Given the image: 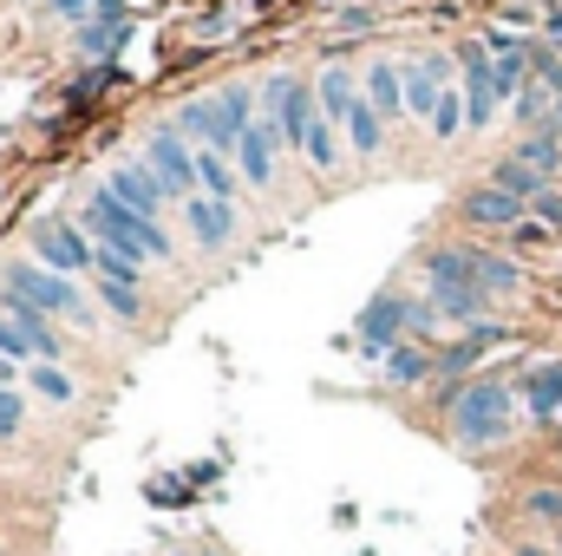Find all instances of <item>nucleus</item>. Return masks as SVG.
Returning <instances> with one entry per match:
<instances>
[{"mask_svg": "<svg viewBox=\"0 0 562 556\" xmlns=\"http://www.w3.org/2000/svg\"><path fill=\"white\" fill-rule=\"evenodd\" d=\"M86 236H99V243H112V249H132L144 263H157V256H170V243H164V230L138 216V210H125L112 190H92V203H86Z\"/></svg>", "mask_w": 562, "mask_h": 556, "instance_id": "f257e3e1", "label": "nucleus"}, {"mask_svg": "<svg viewBox=\"0 0 562 556\" xmlns=\"http://www.w3.org/2000/svg\"><path fill=\"white\" fill-rule=\"evenodd\" d=\"M7 301L40 308V314L92 321V314H86V301H79V288H72V276H59V269H46V263H7Z\"/></svg>", "mask_w": 562, "mask_h": 556, "instance_id": "f03ea898", "label": "nucleus"}, {"mask_svg": "<svg viewBox=\"0 0 562 556\" xmlns=\"http://www.w3.org/2000/svg\"><path fill=\"white\" fill-rule=\"evenodd\" d=\"M425 281H431V301H438V314H458V321H471V327L491 314V294L471 281L464 249H438V256L425 263Z\"/></svg>", "mask_w": 562, "mask_h": 556, "instance_id": "7ed1b4c3", "label": "nucleus"}, {"mask_svg": "<svg viewBox=\"0 0 562 556\" xmlns=\"http://www.w3.org/2000/svg\"><path fill=\"white\" fill-rule=\"evenodd\" d=\"M451 425H458L464 445H491V438H504V432H510V387H497V380L464 387V393L451 400Z\"/></svg>", "mask_w": 562, "mask_h": 556, "instance_id": "20e7f679", "label": "nucleus"}, {"mask_svg": "<svg viewBox=\"0 0 562 556\" xmlns=\"http://www.w3.org/2000/svg\"><path fill=\"white\" fill-rule=\"evenodd\" d=\"M33 249H40V263H46V269H59V276L99 269L92 236H86V230H72V223H40V230H33Z\"/></svg>", "mask_w": 562, "mask_h": 556, "instance_id": "39448f33", "label": "nucleus"}, {"mask_svg": "<svg viewBox=\"0 0 562 556\" xmlns=\"http://www.w3.org/2000/svg\"><path fill=\"white\" fill-rule=\"evenodd\" d=\"M269 119H276V132L288 144L307 151V132H314L321 119H314V99H307V86H301L294 73H276V79H269Z\"/></svg>", "mask_w": 562, "mask_h": 556, "instance_id": "423d86ee", "label": "nucleus"}, {"mask_svg": "<svg viewBox=\"0 0 562 556\" xmlns=\"http://www.w3.org/2000/svg\"><path fill=\"white\" fill-rule=\"evenodd\" d=\"M256 92L249 86H229L223 99H210V151H229V144L249 138V125H256Z\"/></svg>", "mask_w": 562, "mask_h": 556, "instance_id": "0eeeda50", "label": "nucleus"}, {"mask_svg": "<svg viewBox=\"0 0 562 556\" xmlns=\"http://www.w3.org/2000/svg\"><path fill=\"white\" fill-rule=\"evenodd\" d=\"M144 164L157 170V184L164 190H196V157H190V144L177 138V132H150V151H144Z\"/></svg>", "mask_w": 562, "mask_h": 556, "instance_id": "6e6552de", "label": "nucleus"}, {"mask_svg": "<svg viewBox=\"0 0 562 556\" xmlns=\"http://www.w3.org/2000/svg\"><path fill=\"white\" fill-rule=\"evenodd\" d=\"M105 190H112V197H119L125 210H138V216H150V223H157V210H164V197H170V190L157 184V170H150L144 157H138V164H119Z\"/></svg>", "mask_w": 562, "mask_h": 556, "instance_id": "1a4fd4ad", "label": "nucleus"}, {"mask_svg": "<svg viewBox=\"0 0 562 556\" xmlns=\"http://www.w3.org/2000/svg\"><path fill=\"white\" fill-rule=\"evenodd\" d=\"M524 210H530V203H524V197H510V190H497V184H484V190H471V197H464V216H471V223H491V230L517 223Z\"/></svg>", "mask_w": 562, "mask_h": 556, "instance_id": "9d476101", "label": "nucleus"}, {"mask_svg": "<svg viewBox=\"0 0 562 556\" xmlns=\"http://www.w3.org/2000/svg\"><path fill=\"white\" fill-rule=\"evenodd\" d=\"M276 125H249V138L236 144V157H243V177H249V184H269V177H276Z\"/></svg>", "mask_w": 562, "mask_h": 556, "instance_id": "9b49d317", "label": "nucleus"}, {"mask_svg": "<svg viewBox=\"0 0 562 556\" xmlns=\"http://www.w3.org/2000/svg\"><path fill=\"white\" fill-rule=\"evenodd\" d=\"M190 230H196L203 243H229V230H236V203L196 197V203H190Z\"/></svg>", "mask_w": 562, "mask_h": 556, "instance_id": "f8f14e48", "label": "nucleus"}, {"mask_svg": "<svg viewBox=\"0 0 562 556\" xmlns=\"http://www.w3.org/2000/svg\"><path fill=\"white\" fill-rule=\"evenodd\" d=\"M406 314H413V308H400V301H373V308L360 314V341H367V347L380 354V347H386V341H393V334L406 327Z\"/></svg>", "mask_w": 562, "mask_h": 556, "instance_id": "ddd939ff", "label": "nucleus"}, {"mask_svg": "<svg viewBox=\"0 0 562 556\" xmlns=\"http://www.w3.org/2000/svg\"><path fill=\"white\" fill-rule=\"evenodd\" d=\"M196 184H203V197L236 203V170H229V157H223V151H196Z\"/></svg>", "mask_w": 562, "mask_h": 556, "instance_id": "4468645a", "label": "nucleus"}, {"mask_svg": "<svg viewBox=\"0 0 562 556\" xmlns=\"http://www.w3.org/2000/svg\"><path fill=\"white\" fill-rule=\"evenodd\" d=\"M530 419H562V360L530 374Z\"/></svg>", "mask_w": 562, "mask_h": 556, "instance_id": "2eb2a0df", "label": "nucleus"}, {"mask_svg": "<svg viewBox=\"0 0 562 556\" xmlns=\"http://www.w3.org/2000/svg\"><path fill=\"white\" fill-rule=\"evenodd\" d=\"M438 99H445L438 73L431 66H406V112L413 119H438Z\"/></svg>", "mask_w": 562, "mask_h": 556, "instance_id": "dca6fc26", "label": "nucleus"}, {"mask_svg": "<svg viewBox=\"0 0 562 556\" xmlns=\"http://www.w3.org/2000/svg\"><path fill=\"white\" fill-rule=\"evenodd\" d=\"M367 99H373L386 119H393V112H406V73H393V66L380 59V66L367 73Z\"/></svg>", "mask_w": 562, "mask_h": 556, "instance_id": "f3484780", "label": "nucleus"}, {"mask_svg": "<svg viewBox=\"0 0 562 556\" xmlns=\"http://www.w3.org/2000/svg\"><path fill=\"white\" fill-rule=\"evenodd\" d=\"M464 263H471V281H477L484 294H491V288H497V294L517 288V263H504V256H477V249H464Z\"/></svg>", "mask_w": 562, "mask_h": 556, "instance_id": "a211bd4d", "label": "nucleus"}, {"mask_svg": "<svg viewBox=\"0 0 562 556\" xmlns=\"http://www.w3.org/2000/svg\"><path fill=\"white\" fill-rule=\"evenodd\" d=\"M497 190H510V197L537 203V197H543V177H537V170H530L524 157H504V164H497Z\"/></svg>", "mask_w": 562, "mask_h": 556, "instance_id": "6ab92c4d", "label": "nucleus"}, {"mask_svg": "<svg viewBox=\"0 0 562 556\" xmlns=\"http://www.w3.org/2000/svg\"><path fill=\"white\" fill-rule=\"evenodd\" d=\"M347 132H353V151H367V157H373L380 138H386V132H380V105H373V99H360V105L347 112Z\"/></svg>", "mask_w": 562, "mask_h": 556, "instance_id": "aec40b11", "label": "nucleus"}, {"mask_svg": "<svg viewBox=\"0 0 562 556\" xmlns=\"http://www.w3.org/2000/svg\"><path fill=\"white\" fill-rule=\"evenodd\" d=\"M524 66H530V53H524V46H517V53H497V66H491L497 99H524Z\"/></svg>", "mask_w": 562, "mask_h": 556, "instance_id": "412c9836", "label": "nucleus"}, {"mask_svg": "<svg viewBox=\"0 0 562 556\" xmlns=\"http://www.w3.org/2000/svg\"><path fill=\"white\" fill-rule=\"evenodd\" d=\"M353 105H360V99H353V79H347V73L334 66V73L321 79V112H327V119H347Z\"/></svg>", "mask_w": 562, "mask_h": 556, "instance_id": "4be33fe9", "label": "nucleus"}, {"mask_svg": "<svg viewBox=\"0 0 562 556\" xmlns=\"http://www.w3.org/2000/svg\"><path fill=\"white\" fill-rule=\"evenodd\" d=\"M517 157H524V164H530V170H537V177H550V170H557V164H562L557 125H543V132H537V138H530V144H524V151H517Z\"/></svg>", "mask_w": 562, "mask_h": 556, "instance_id": "5701e85b", "label": "nucleus"}, {"mask_svg": "<svg viewBox=\"0 0 562 556\" xmlns=\"http://www.w3.org/2000/svg\"><path fill=\"white\" fill-rule=\"evenodd\" d=\"M425 367H431V360H425L419 347H393V354H386V380H400V387L425 380Z\"/></svg>", "mask_w": 562, "mask_h": 556, "instance_id": "b1692460", "label": "nucleus"}, {"mask_svg": "<svg viewBox=\"0 0 562 556\" xmlns=\"http://www.w3.org/2000/svg\"><path fill=\"white\" fill-rule=\"evenodd\" d=\"M125 33H132V26H112V20H99V26H79V53H92V59H99V53H105V46H119Z\"/></svg>", "mask_w": 562, "mask_h": 556, "instance_id": "393cba45", "label": "nucleus"}, {"mask_svg": "<svg viewBox=\"0 0 562 556\" xmlns=\"http://www.w3.org/2000/svg\"><path fill=\"white\" fill-rule=\"evenodd\" d=\"M33 393H46V400H72V380H66L53 360H40V367H33Z\"/></svg>", "mask_w": 562, "mask_h": 556, "instance_id": "a878e982", "label": "nucleus"}, {"mask_svg": "<svg viewBox=\"0 0 562 556\" xmlns=\"http://www.w3.org/2000/svg\"><path fill=\"white\" fill-rule=\"evenodd\" d=\"M105 308H112V314H119V321H138V288H132V281H105Z\"/></svg>", "mask_w": 562, "mask_h": 556, "instance_id": "bb28decb", "label": "nucleus"}, {"mask_svg": "<svg viewBox=\"0 0 562 556\" xmlns=\"http://www.w3.org/2000/svg\"><path fill=\"white\" fill-rule=\"evenodd\" d=\"M484 341H491V334H484V327H477V334H471V341H458V347H451V354H445V367H438V374H458V367H471V360H477V354H484Z\"/></svg>", "mask_w": 562, "mask_h": 556, "instance_id": "cd10ccee", "label": "nucleus"}, {"mask_svg": "<svg viewBox=\"0 0 562 556\" xmlns=\"http://www.w3.org/2000/svg\"><path fill=\"white\" fill-rule=\"evenodd\" d=\"M0 354H7V360H13V367H20V360H26V354H33V347H26V334H20V321H13V314H0Z\"/></svg>", "mask_w": 562, "mask_h": 556, "instance_id": "c85d7f7f", "label": "nucleus"}, {"mask_svg": "<svg viewBox=\"0 0 562 556\" xmlns=\"http://www.w3.org/2000/svg\"><path fill=\"white\" fill-rule=\"evenodd\" d=\"M458 125H464V99H451V92H445V99H438V119H431V132H438V138H451Z\"/></svg>", "mask_w": 562, "mask_h": 556, "instance_id": "c756f323", "label": "nucleus"}, {"mask_svg": "<svg viewBox=\"0 0 562 556\" xmlns=\"http://www.w3.org/2000/svg\"><path fill=\"white\" fill-rule=\"evenodd\" d=\"M543 105H550V86H524V99H517V119H543Z\"/></svg>", "mask_w": 562, "mask_h": 556, "instance_id": "7c9ffc66", "label": "nucleus"}, {"mask_svg": "<svg viewBox=\"0 0 562 556\" xmlns=\"http://www.w3.org/2000/svg\"><path fill=\"white\" fill-rule=\"evenodd\" d=\"M530 518H550V524H562V491H530Z\"/></svg>", "mask_w": 562, "mask_h": 556, "instance_id": "2f4dec72", "label": "nucleus"}, {"mask_svg": "<svg viewBox=\"0 0 562 556\" xmlns=\"http://www.w3.org/2000/svg\"><path fill=\"white\" fill-rule=\"evenodd\" d=\"M307 157H314L321 170L334 164V138H327V125H314V132H307Z\"/></svg>", "mask_w": 562, "mask_h": 556, "instance_id": "473e14b6", "label": "nucleus"}, {"mask_svg": "<svg viewBox=\"0 0 562 556\" xmlns=\"http://www.w3.org/2000/svg\"><path fill=\"white\" fill-rule=\"evenodd\" d=\"M20 400H13V387H0V438H7V432H20Z\"/></svg>", "mask_w": 562, "mask_h": 556, "instance_id": "72a5a7b5", "label": "nucleus"}, {"mask_svg": "<svg viewBox=\"0 0 562 556\" xmlns=\"http://www.w3.org/2000/svg\"><path fill=\"white\" fill-rule=\"evenodd\" d=\"M86 7H99V0H53L59 20H86Z\"/></svg>", "mask_w": 562, "mask_h": 556, "instance_id": "f704fd0d", "label": "nucleus"}, {"mask_svg": "<svg viewBox=\"0 0 562 556\" xmlns=\"http://www.w3.org/2000/svg\"><path fill=\"white\" fill-rule=\"evenodd\" d=\"M530 210H543V216H550V223H562V197H537V203H530Z\"/></svg>", "mask_w": 562, "mask_h": 556, "instance_id": "c9c22d12", "label": "nucleus"}, {"mask_svg": "<svg viewBox=\"0 0 562 556\" xmlns=\"http://www.w3.org/2000/svg\"><path fill=\"white\" fill-rule=\"evenodd\" d=\"M517 556H550V551H537V544H524V551H517Z\"/></svg>", "mask_w": 562, "mask_h": 556, "instance_id": "e433bc0d", "label": "nucleus"}, {"mask_svg": "<svg viewBox=\"0 0 562 556\" xmlns=\"http://www.w3.org/2000/svg\"><path fill=\"white\" fill-rule=\"evenodd\" d=\"M550 125H557V132H562V92H557V119H550Z\"/></svg>", "mask_w": 562, "mask_h": 556, "instance_id": "4c0bfd02", "label": "nucleus"}]
</instances>
